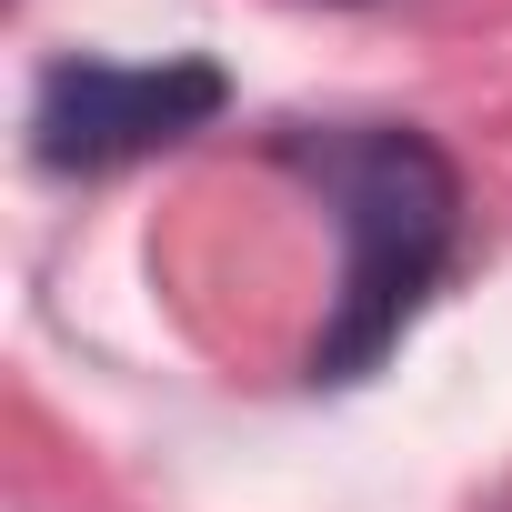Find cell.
I'll return each instance as SVG.
<instances>
[{"mask_svg": "<svg viewBox=\"0 0 512 512\" xmlns=\"http://www.w3.org/2000/svg\"><path fill=\"white\" fill-rule=\"evenodd\" d=\"M272 151L342 221V302H332L302 372L312 382H362L412 332V312L442 292L452 251H462V171L432 131H402V121H342V131L302 121Z\"/></svg>", "mask_w": 512, "mask_h": 512, "instance_id": "cell-1", "label": "cell"}, {"mask_svg": "<svg viewBox=\"0 0 512 512\" xmlns=\"http://www.w3.org/2000/svg\"><path fill=\"white\" fill-rule=\"evenodd\" d=\"M221 101H231V81L201 51H181V61H51L31 91V161L61 181H91V171H121L141 151L211 131Z\"/></svg>", "mask_w": 512, "mask_h": 512, "instance_id": "cell-2", "label": "cell"}]
</instances>
